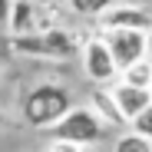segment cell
<instances>
[{"mask_svg": "<svg viewBox=\"0 0 152 152\" xmlns=\"http://www.w3.org/2000/svg\"><path fill=\"white\" fill-rule=\"evenodd\" d=\"M69 109H73V93L60 83H40L20 103L23 122L33 126V129H53Z\"/></svg>", "mask_w": 152, "mask_h": 152, "instance_id": "obj_1", "label": "cell"}, {"mask_svg": "<svg viewBox=\"0 0 152 152\" xmlns=\"http://www.w3.org/2000/svg\"><path fill=\"white\" fill-rule=\"evenodd\" d=\"M46 132L53 136V142H73V145H80V149H89L93 142L103 139L109 129L89 113V106H73L53 129H46Z\"/></svg>", "mask_w": 152, "mask_h": 152, "instance_id": "obj_2", "label": "cell"}, {"mask_svg": "<svg viewBox=\"0 0 152 152\" xmlns=\"http://www.w3.org/2000/svg\"><path fill=\"white\" fill-rule=\"evenodd\" d=\"M13 50L17 53H27V56H53V60H60V56H69L76 50V40L66 30H46V33L13 40Z\"/></svg>", "mask_w": 152, "mask_h": 152, "instance_id": "obj_3", "label": "cell"}, {"mask_svg": "<svg viewBox=\"0 0 152 152\" xmlns=\"http://www.w3.org/2000/svg\"><path fill=\"white\" fill-rule=\"evenodd\" d=\"M106 43L109 56H113V66L122 73L126 66H132L139 60H145V33H136V30H109L99 37Z\"/></svg>", "mask_w": 152, "mask_h": 152, "instance_id": "obj_4", "label": "cell"}, {"mask_svg": "<svg viewBox=\"0 0 152 152\" xmlns=\"http://www.w3.org/2000/svg\"><path fill=\"white\" fill-rule=\"evenodd\" d=\"M83 73H86V80H93L96 86H109L119 76V69L113 66V56H109L106 43L99 37L86 40V46H83Z\"/></svg>", "mask_w": 152, "mask_h": 152, "instance_id": "obj_5", "label": "cell"}, {"mask_svg": "<svg viewBox=\"0 0 152 152\" xmlns=\"http://www.w3.org/2000/svg\"><path fill=\"white\" fill-rule=\"evenodd\" d=\"M103 33L109 30H136V33H149L152 30V13L142 10V7H132V4H119V7H109L103 17H96Z\"/></svg>", "mask_w": 152, "mask_h": 152, "instance_id": "obj_6", "label": "cell"}, {"mask_svg": "<svg viewBox=\"0 0 152 152\" xmlns=\"http://www.w3.org/2000/svg\"><path fill=\"white\" fill-rule=\"evenodd\" d=\"M109 93H113V103H116V109L122 113L126 126H129V122H132V119L152 103V96H149L145 89H132V86H122V83L109 86Z\"/></svg>", "mask_w": 152, "mask_h": 152, "instance_id": "obj_7", "label": "cell"}, {"mask_svg": "<svg viewBox=\"0 0 152 152\" xmlns=\"http://www.w3.org/2000/svg\"><path fill=\"white\" fill-rule=\"evenodd\" d=\"M89 113L106 126V129H113V126H126V119H122V113L116 109V103H113V93H109V86H96L93 89V96H89Z\"/></svg>", "mask_w": 152, "mask_h": 152, "instance_id": "obj_8", "label": "cell"}, {"mask_svg": "<svg viewBox=\"0 0 152 152\" xmlns=\"http://www.w3.org/2000/svg\"><path fill=\"white\" fill-rule=\"evenodd\" d=\"M122 86H132V89H145L149 93V86H152V60L145 56V60H139V63H132V66H126L122 73Z\"/></svg>", "mask_w": 152, "mask_h": 152, "instance_id": "obj_9", "label": "cell"}, {"mask_svg": "<svg viewBox=\"0 0 152 152\" xmlns=\"http://www.w3.org/2000/svg\"><path fill=\"white\" fill-rule=\"evenodd\" d=\"M69 7L83 17H103L109 7H116V0H69Z\"/></svg>", "mask_w": 152, "mask_h": 152, "instance_id": "obj_10", "label": "cell"}, {"mask_svg": "<svg viewBox=\"0 0 152 152\" xmlns=\"http://www.w3.org/2000/svg\"><path fill=\"white\" fill-rule=\"evenodd\" d=\"M113 152H152V142L142 139V136H136V132H122L116 139V149Z\"/></svg>", "mask_w": 152, "mask_h": 152, "instance_id": "obj_11", "label": "cell"}, {"mask_svg": "<svg viewBox=\"0 0 152 152\" xmlns=\"http://www.w3.org/2000/svg\"><path fill=\"white\" fill-rule=\"evenodd\" d=\"M129 132H136V136H142V139H149L152 142V103L129 122Z\"/></svg>", "mask_w": 152, "mask_h": 152, "instance_id": "obj_12", "label": "cell"}, {"mask_svg": "<svg viewBox=\"0 0 152 152\" xmlns=\"http://www.w3.org/2000/svg\"><path fill=\"white\" fill-rule=\"evenodd\" d=\"M46 152H83L80 145H73V142H50Z\"/></svg>", "mask_w": 152, "mask_h": 152, "instance_id": "obj_13", "label": "cell"}, {"mask_svg": "<svg viewBox=\"0 0 152 152\" xmlns=\"http://www.w3.org/2000/svg\"><path fill=\"white\" fill-rule=\"evenodd\" d=\"M10 7H13V0H0V27H7V20H10Z\"/></svg>", "mask_w": 152, "mask_h": 152, "instance_id": "obj_14", "label": "cell"}, {"mask_svg": "<svg viewBox=\"0 0 152 152\" xmlns=\"http://www.w3.org/2000/svg\"><path fill=\"white\" fill-rule=\"evenodd\" d=\"M145 56H152V30L145 33Z\"/></svg>", "mask_w": 152, "mask_h": 152, "instance_id": "obj_15", "label": "cell"}, {"mask_svg": "<svg viewBox=\"0 0 152 152\" xmlns=\"http://www.w3.org/2000/svg\"><path fill=\"white\" fill-rule=\"evenodd\" d=\"M129 4H132V7H142V10H145V4H152V0H129Z\"/></svg>", "mask_w": 152, "mask_h": 152, "instance_id": "obj_16", "label": "cell"}, {"mask_svg": "<svg viewBox=\"0 0 152 152\" xmlns=\"http://www.w3.org/2000/svg\"><path fill=\"white\" fill-rule=\"evenodd\" d=\"M83 152H99V149H93V145H89V149H83Z\"/></svg>", "mask_w": 152, "mask_h": 152, "instance_id": "obj_17", "label": "cell"}, {"mask_svg": "<svg viewBox=\"0 0 152 152\" xmlns=\"http://www.w3.org/2000/svg\"><path fill=\"white\" fill-rule=\"evenodd\" d=\"M0 126H4V113H0Z\"/></svg>", "mask_w": 152, "mask_h": 152, "instance_id": "obj_18", "label": "cell"}, {"mask_svg": "<svg viewBox=\"0 0 152 152\" xmlns=\"http://www.w3.org/2000/svg\"><path fill=\"white\" fill-rule=\"evenodd\" d=\"M149 96H152V86H149Z\"/></svg>", "mask_w": 152, "mask_h": 152, "instance_id": "obj_19", "label": "cell"}]
</instances>
